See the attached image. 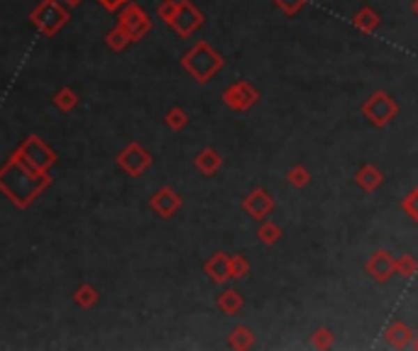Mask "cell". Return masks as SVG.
Returning <instances> with one entry per match:
<instances>
[{
  "label": "cell",
  "instance_id": "cell-27",
  "mask_svg": "<svg viewBox=\"0 0 418 351\" xmlns=\"http://www.w3.org/2000/svg\"><path fill=\"white\" fill-rule=\"evenodd\" d=\"M247 273H249V261L242 254H233V256H230V278L240 281V278H245Z\"/></svg>",
  "mask_w": 418,
  "mask_h": 351
},
{
  "label": "cell",
  "instance_id": "cell-24",
  "mask_svg": "<svg viewBox=\"0 0 418 351\" xmlns=\"http://www.w3.org/2000/svg\"><path fill=\"white\" fill-rule=\"evenodd\" d=\"M54 105L61 110V113H71V110L79 105V95H76L71 88H59L54 95Z\"/></svg>",
  "mask_w": 418,
  "mask_h": 351
},
{
  "label": "cell",
  "instance_id": "cell-1",
  "mask_svg": "<svg viewBox=\"0 0 418 351\" xmlns=\"http://www.w3.org/2000/svg\"><path fill=\"white\" fill-rule=\"evenodd\" d=\"M52 186L49 171L35 168L20 152H13V156L0 168V193L6 195L15 208L25 210Z\"/></svg>",
  "mask_w": 418,
  "mask_h": 351
},
{
  "label": "cell",
  "instance_id": "cell-34",
  "mask_svg": "<svg viewBox=\"0 0 418 351\" xmlns=\"http://www.w3.org/2000/svg\"><path fill=\"white\" fill-rule=\"evenodd\" d=\"M411 349H416V351H418V334H413V339H411Z\"/></svg>",
  "mask_w": 418,
  "mask_h": 351
},
{
  "label": "cell",
  "instance_id": "cell-35",
  "mask_svg": "<svg viewBox=\"0 0 418 351\" xmlns=\"http://www.w3.org/2000/svg\"><path fill=\"white\" fill-rule=\"evenodd\" d=\"M64 3H66V6H79V3H84V0H64Z\"/></svg>",
  "mask_w": 418,
  "mask_h": 351
},
{
  "label": "cell",
  "instance_id": "cell-3",
  "mask_svg": "<svg viewBox=\"0 0 418 351\" xmlns=\"http://www.w3.org/2000/svg\"><path fill=\"white\" fill-rule=\"evenodd\" d=\"M69 20H71V13L64 0H42L40 6L30 13V22L37 27V32L45 37L59 35Z\"/></svg>",
  "mask_w": 418,
  "mask_h": 351
},
{
  "label": "cell",
  "instance_id": "cell-31",
  "mask_svg": "<svg viewBox=\"0 0 418 351\" xmlns=\"http://www.w3.org/2000/svg\"><path fill=\"white\" fill-rule=\"evenodd\" d=\"M176 8H179V0H164V3L160 6V10H157V15H160L162 22H167V25H169V22L174 20V15H176Z\"/></svg>",
  "mask_w": 418,
  "mask_h": 351
},
{
  "label": "cell",
  "instance_id": "cell-19",
  "mask_svg": "<svg viewBox=\"0 0 418 351\" xmlns=\"http://www.w3.org/2000/svg\"><path fill=\"white\" fill-rule=\"evenodd\" d=\"M228 344H230V349H235V351L252 349V346H254V332L249 329V327H245V325L235 327V329L228 334Z\"/></svg>",
  "mask_w": 418,
  "mask_h": 351
},
{
  "label": "cell",
  "instance_id": "cell-12",
  "mask_svg": "<svg viewBox=\"0 0 418 351\" xmlns=\"http://www.w3.org/2000/svg\"><path fill=\"white\" fill-rule=\"evenodd\" d=\"M181 195L176 193V190H171L169 186H164V188H160L155 195L150 198V208L155 210L157 215H160L162 220H169L171 215L176 213V210L181 208Z\"/></svg>",
  "mask_w": 418,
  "mask_h": 351
},
{
  "label": "cell",
  "instance_id": "cell-25",
  "mask_svg": "<svg viewBox=\"0 0 418 351\" xmlns=\"http://www.w3.org/2000/svg\"><path fill=\"white\" fill-rule=\"evenodd\" d=\"M286 179H289V183L294 186V188H306V186L311 183V171L306 166H301V163H296V166L289 168Z\"/></svg>",
  "mask_w": 418,
  "mask_h": 351
},
{
  "label": "cell",
  "instance_id": "cell-15",
  "mask_svg": "<svg viewBox=\"0 0 418 351\" xmlns=\"http://www.w3.org/2000/svg\"><path fill=\"white\" fill-rule=\"evenodd\" d=\"M355 183H357L362 190H367V193H374V190L384 183V173L379 171L374 163H364V166L355 173Z\"/></svg>",
  "mask_w": 418,
  "mask_h": 351
},
{
  "label": "cell",
  "instance_id": "cell-21",
  "mask_svg": "<svg viewBox=\"0 0 418 351\" xmlns=\"http://www.w3.org/2000/svg\"><path fill=\"white\" fill-rule=\"evenodd\" d=\"M257 237L262 244H267V247H274V244L281 239V227H279L277 222H272V220H264L262 225H259L257 229Z\"/></svg>",
  "mask_w": 418,
  "mask_h": 351
},
{
  "label": "cell",
  "instance_id": "cell-7",
  "mask_svg": "<svg viewBox=\"0 0 418 351\" xmlns=\"http://www.w3.org/2000/svg\"><path fill=\"white\" fill-rule=\"evenodd\" d=\"M115 161H118V166L123 168L127 176H132V179L142 176V173L152 166L150 152H147V149L142 147V144H137V142H130L127 147L118 154V158H115Z\"/></svg>",
  "mask_w": 418,
  "mask_h": 351
},
{
  "label": "cell",
  "instance_id": "cell-32",
  "mask_svg": "<svg viewBox=\"0 0 418 351\" xmlns=\"http://www.w3.org/2000/svg\"><path fill=\"white\" fill-rule=\"evenodd\" d=\"M100 6L105 8V10H110V13H115L118 8H123L125 3H130V0H98Z\"/></svg>",
  "mask_w": 418,
  "mask_h": 351
},
{
  "label": "cell",
  "instance_id": "cell-17",
  "mask_svg": "<svg viewBox=\"0 0 418 351\" xmlns=\"http://www.w3.org/2000/svg\"><path fill=\"white\" fill-rule=\"evenodd\" d=\"M379 22H382V17H379L377 10H372V8H362V10L353 17L355 30H359L362 35H372V32H377Z\"/></svg>",
  "mask_w": 418,
  "mask_h": 351
},
{
  "label": "cell",
  "instance_id": "cell-8",
  "mask_svg": "<svg viewBox=\"0 0 418 351\" xmlns=\"http://www.w3.org/2000/svg\"><path fill=\"white\" fill-rule=\"evenodd\" d=\"M220 100H223L230 110H235V113H247L259 100V90L254 88L249 81H238V83H233L230 88L223 90Z\"/></svg>",
  "mask_w": 418,
  "mask_h": 351
},
{
  "label": "cell",
  "instance_id": "cell-28",
  "mask_svg": "<svg viewBox=\"0 0 418 351\" xmlns=\"http://www.w3.org/2000/svg\"><path fill=\"white\" fill-rule=\"evenodd\" d=\"M418 271V261L411 256V254H403L401 259H396V273L403 278H413Z\"/></svg>",
  "mask_w": 418,
  "mask_h": 351
},
{
  "label": "cell",
  "instance_id": "cell-26",
  "mask_svg": "<svg viewBox=\"0 0 418 351\" xmlns=\"http://www.w3.org/2000/svg\"><path fill=\"white\" fill-rule=\"evenodd\" d=\"M164 122L171 132H181V129L189 124V115H186V110H181V108H171L169 113H167Z\"/></svg>",
  "mask_w": 418,
  "mask_h": 351
},
{
  "label": "cell",
  "instance_id": "cell-6",
  "mask_svg": "<svg viewBox=\"0 0 418 351\" xmlns=\"http://www.w3.org/2000/svg\"><path fill=\"white\" fill-rule=\"evenodd\" d=\"M118 25L127 30V35L132 37V42L145 40L152 30V20L147 17V13L137 6V3H125L123 10L118 15Z\"/></svg>",
  "mask_w": 418,
  "mask_h": 351
},
{
  "label": "cell",
  "instance_id": "cell-13",
  "mask_svg": "<svg viewBox=\"0 0 418 351\" xmlns=\"http://www.w3.org/2000/svg\"><path fill=\"white\" fill-rule=\"evenodd\" d=\"M203 271L213 283L225 286V283L230 281V256H228V254H223V252H215L213 256L203 263Z\"/></svg>",
  "mask_w": 418,
  "mask_h": 351
},
{
  "label": "cell",
  "instance_id": "cell-20",
  "mask_svg": "<svg viewBox=\"0 0 418 351\" xmlns=\"http://www.w3.org/2000/svg\"><path fill=\"white\" fill-rule=\"evenodd\" d=\"M74 302L79 307H84V310H91L98 302V291L93 286H88V283H84V286H79L74 291Z\"/></svg>",
  "mask_w": 418,
  "mask_h": 351
},
{
  "label": "cell",
  "instance_id": "cell-33",
  "mask_svg": "<svg viewBox=\"0 0 418 351\" xmlns=\"http://www.w3.org/2000/svg\"><path fill=\"white\" fill-rule=\"evenodd\" d=\"M411 13L418 17V0H413V3H411Z\"/></svg>",
  "mask_w": 418,
  "mask_h": 351
},
{
  "label": "cell",
  "instance_id": "cell-18",
  "mask_svg": "<svg viewBox=\"0 0 418 351\" xmlns=\"http://www.w3.org/2000/svg\"><path fill=\"white\" fill-rule=\"evenodd\" d=\"M245 305V297L240 295L235 288H225L223 293L218 295V310L225 312V315H238Z\"/></svg>",
  "mask_w": 418,
  "mask_h": 351
},
{
  "label": "cell",
  "instance_id": "cell-4",
  "mask_svg": "<svg viewBox=\"0 0 418 351\" xmlns=\"http://www.w3.org/2000/svg\"><path fill=\"white\" fill-rule=\"evenodd\" d=\"M362 115L374 124V127H387L398 115V103L387 93V90H374L362 103Z\"/></svg>",
  "mask_w": 418,
  "mask_h": 351
},
{
  "label": "cell",
  "instance_id": "cell-16",
  "mask_svg": "<svg viewBox=\"0 0 418 351\" xmlns=\"http://www.w3.org/2000/svg\"><path fill=\"white\" fill-rule=\"evenodd\" d=\"M194 163H196V168L203 173V176H213V173L220 171V166H223V156H220L215 149L206 147V149H201V152H199V156L194 158Z\"/></svg>",
  "mask_w": 418,
  "mask_h": 351
},
{
  "label": "cell",
  "instance_id": "cell-2",
  "mask_svg": "<svg viewBox=\"0 0 418 351\" xmlns=\"http://www.w3.org/2000/svg\"><path fill=\"white\" fill-rule=\"evenodd\" d=\"M184 71L199 83H208L215 74L225 66V59L208 44V42H196L184 56H181Z\"/></svg>",
  "mask_w": 418,
  "mask_h": 351
},
{
  "label": "cell",
  "instance_id": "cell-10",
  "mask_svg": "<svg viewBox=\"0 0 418 351\" xmlns=\"http://www.w3.org/2000/svg\"><path fill=\"white\" fill-rule=\"evenodd\" d=\"M364 268H367V273L377 283H387L396 276V259L389 252H384V249H379V252H374L372 256L367 259V266Z\"/></svg>",
  "mask_w": 418,
  "mask_h": 351
},
{
  "label": "cell",
  "instance_id": "cell-11",
  "mask_svg": "<svg viewBox=\"0 0 418 351\" xmlns=\"http://www.w3.org/2000/svg\"><path fill=\"white\" fill-rule=\"evenodd\" d=\"M242 210L252 220H264V218H269V215H272L274 198L264 188H254L252 193L242 200Z\"/></svg>",
  "mask_w": 418,
  "mask_h": 351
},
{
  "label": "cell",
  "instance_id": "cell-22",
  "mask_svg": "<svg viewBox=\"0 0 418 351\" xmlns=\"http://www.w3.org/2000/svg\"><path fill=\"white\" fill-rule=\"evenodd\" d=\"M132 42V37L127 35V30L125 27H113V30L108 32V37H105V44L110 47L113 51H123V49H127V44Z\"/></svg>",
  "mask_w": 418,
  "mask_h": 351
},
{
  "label": "cell",
  "instance_id": "cell-30",
  "mask_svg": "<svg viewBox=\"0 0 418 351\" xmlns=\"http://www.w3.org/2000/svg\"><path fill=\"white\" fill-rule=\"evenodd\" d=\"M274 3H277V8L281 13H284V15H289V17H294L296 13H301L306 8V3H309V0H274Z\"/></svg>",
  "mask_w": 418,
  "mask_h": 351
},
{
  "label": "cell",
  "instance_id": "cell-29",
  "mask_svg": "<svg viewBox=\"0 0 418 351\" xmlns=\"http://www.w3.org/2000/svg\"><path fill=\"white\" fill-rule=\"evenodd\" d=\"M401 208H403V213H406L408 218H411L413 222L418 225V186L406 195V198L401 200Z\"/></svg>",
  "mask_w": 418,
  "mask_h": 351
},
{
  "label": "cell",
  "instance_id": "cell-14",
  "mask_svg": "<svg viewBox=\"0 0 418 351\" xmlns=\"http://www.w3.org/2000/svg\"><path fill=\"white\" fill-rule=\"evenodd\" d=\"M384 339H387V344L394 346V349H406V346H411L413 329L406 325V322L394 320V322H389V327L384 329Z\"/></svg>",
  "mask_w": 418,
  "mask_h": 351
},
{
  "label": "cell",
  "instance_id": "cell-23",
  "mask_svg": "<svg viewBox=\"0 0 418 351\" xmlns=\"http://www.w3.org/2000/svg\"><path fill=\"white\" fill-rule=\"evenodd\" d=\"M311 346L318 351H328L335 346V334L328 329V327H320V329H316L314 334H311Z\"/></svg>",
  "mask_w": 418,
  "mask_h": 351
},
{
  "label": "cell",
  "instance_id": "cell-5",
  "mask_svg": "<svg viewBox=\"0 0 418 351\" xmlns=\"http://www.w3.org/2000/svg\"><path fill=\"white\" fill-rule=\"evenodd\" d=\"M15 152H20L22 156H25L35 168H40V171H49V168L56 163L54 149H52L42 137H37V134H30Z\"/></svg>",
  "mask_w": 418,
  "mask_h": 351
},
{
  "label": "cell",
  "instance_id": "cell-9",
  "mask_svg": "<svg viewBox=\"0 0 418 351\" xmlns=\"http://www.w3.org/2000/svg\"><path fill=\"white\" fill-rule=\"evenodd\" d=\"M203 13L191 3V0H179V8H176L174 20L169 22V27L176 32L179 37H191L201 25H203Z\"/></svg>",
  "mask_w": 418,
  "mask_h": 351
}]
</instances>
